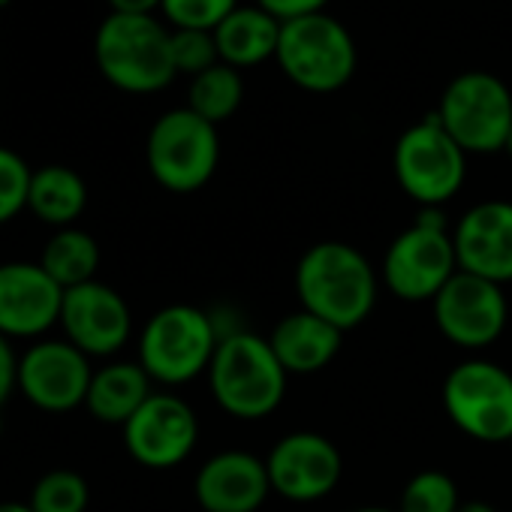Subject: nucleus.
<instances>
[{
    "instance_id": "nucleus-6",
    "label": "nucleus",
    "mask_w": 512,
    "mask_h": 512,
    "mask_svg": "<svg viewBox=\"0 0 512 512\" xmlns=\"http://www.w3.org/2000/svg\"><path fill=\"white\" fill-rule=\"evenodd\" d=\"M148 172L169 193H193L211 181L220 163L217 127L181 106L160 115L145 145Z\"/></svg>"
},
{
    "instance_id": "nucleus-30",
    "label": "nucleus",
    "mask_w": 512,
    "mask_h": 512,
    "mask_svg": "<svg viewBox=\"0 0 512 512\" xmlns=\"http://www.w3.org/2000/svg\"><path fill=\"white\" fill-rule=\"evenodd\" d=\"M329 0H256V7H263L269 16H275L281 25L284 22H296L305 16H317L326 13Z\"/></svg>"
},
{
    "instance_id": "nucleus-7",
    "label": "nucleus",
    "mask_w": 512,
    "mask_h": 512,
    "mask_svg": "<svg viewBox=\"0 0 512 512\" xmlns=\"http://www.w3.org/2000/svg\"><path fill=\"white\" fill-rule=\"evenodd\" d=\"M434 115L464 154H494L512 130V94L497 76L470 70L446 85Z\"/></svg>"
},
{
    "instance_id": "nucleus-12",
    "label": "nucleus",
    "mask_w": 512,
    "mask_h": 512,
    "mask_svg": "<svg viewBox=\"0 0 512 512\" xmlns=\"http://www.w3.org/2000/svg\"><path fill=\"white\" fill-rule=\"evenodd\" d=\"M199 440V419L193 407L172 395L154 392L124 425V446L142 467L169 470L190 458Z\"/></svg>"
},
{
    "instance_id": "nucleus-24",
    "label": "nucleus",
    "mask_w": 512,
    "mask_h": 512,
    "mask_svg": "<svg viewBox=\"0 0 512 512\" xmlns=\"http://www.w3.org/2000/svg\"><path fill=\"white\" fill-rule=\"evenodd\" d=\"M244 100V82H241V70L229 67V64H217L199 76L190 79V91H187V109H193L199 118L211 121L214 127L226 118H232L238 112Z\"/></svg>"
},
{
    "instance_id": "nucleus-25",
    "label": "nucleus",
    "mask_w": 512,
    "mask_h": 512,
    "mask_svg": "<svg viewBox=\"0 0 512 512\" xmlns=\"http://www.w3.org/2000/svg\"><path fill=\"white\" fill-rule=\"evenodd\" d=\"M91 500L88 482L76 470H49L34 482L31 509L34 512H85Z\"/></svg>"
},
{
    "instance_id": "nucleus-29",
    "label": "nucleus",
    "mask_w": 512,
    "mask_h": 512,
    "mask_svg": "<svg viewBox=\"0 0 512 512\" xmlns=\"http://www.w3.org/2000/svg\"><path fill=\"white\" fill-rule=\"evenodd\" d=\"M172 58L175 70L187 73L190 79L220 64V52L211 31H172Z\"/></svg>"
},
{
    "instance_id": "nucleus-36",
    "label": "nucleus",
    "mask_w": 512,
    "mask_h": 512,
    "mask_svg": "<svg viewBox=\"0 0 512 512\" xmlns=\"http://www.w3.org/2000/svg\"><path fill=\"white\" fill-rule=\"evenodd\" d=\"M503 151L509 154V160H512V130H509V136H506V145H503Z\"/></svg>"
},
{
    "instance_id": "nucleus-1",
    "label": "nucleus",
    "mask_w": 512,
    "mask_h": 512,
    "mask_svg": "<svg viewBox=\"0 0 512 512\" xmlns=\"http://www.w3.org/2000/svg\"><path fill=\"white\" fill-rule=\"evenodd\" d=\"M296 293L305 311L350 332L362 326L377 305V275L353 244L320 241L299 260Z\"/></svg>"
},
{
    "instance_id": "nucleus-5",
    "label": "nucleus",
    "mask_w": 512,
    "mask_h": 512,
    "mask_svg": "<svg viewBox=\"0 0 512 512\" xmlns=\"http://www.w3.org/2000/svg\"><path fill=\"white\" fill-rule=\"evenodd\" d=\"M275 61L302 91L335 94L356 73V43L335 16L317 13L284 22Z\"/></svg>"
},
{
    "instance_id": "nucleus-34",
    "label": "nucleus",
    "mask_w": 512,
    "mask_h": 512,
    "mask_svg": "<svg viewBox=\"0 0 512 512\" xmlns=\"http://www.w3.org/2000/svg\"><path fill=\"white\" fill-rule=\"evenodd\" d=\"M0 512H34L31 503H16V500H4L0 503Z\"/></svg>"
},
{
    "instance_id": "nucleus-13",
    "label": "nucleus",
    "mask_w": 512,
    "mask_h": 512,
    "mask_svg": "<svg viewBox=\"0 0 512 512\" xmlns=\"http://www.w3.org/2000/svg\"><path fill=\"white\" fill-rule=\"evenodd\" d=\"M91 377V359L67 338L37 341L19 356V392L46 413H70L82 407Z\"/></svg>"
},
{
    "instance_id": "nucleus-2",
    "label": "nucleus",
    "mask_w": 512,
    "mask_h": 512,
    "mask_svg": "<svg viewBox=\"0 0 512 512\" xmlns=\"http://www.w3.org/2000/svg\"><path fill=\"white\" fill-rule=\"evenodd\" d=\"M287 377L269 338L253 332L223 335L208 368V386L220 410L244 422L266 419L281 407Z\"/></svg>"
},
{
    "instance_id": "nucleus-32",
    "label": "nucleus",
    "mask_w": 512,
    "mask_h": 512,
    "mask_svg": "<svg viewBox=\"0 0 512 512\" xmlns=\"http://www.w3.org/2000/svg\"><path fill=\"white\" fill-rule=\"evenodd\" d=\"M163 0H109L112 13H127V16H154Z\"/></svg>"
},
{
    "instance_id": "nucleus-15",
    "label": "nucleus",
    "mask_w": 512,
    "mask_h": 512,
    "mask_svg": "<svg viewBox=\"0 0 512 512\" xmlns=\"http://www.w3.org/2000/svg\"><path fill=\"white\" fill-rule=\"evenodd\" d=\"M64 338L88 359L115 356L133 332V317L118 290L103 281H88L64 293L61 323Z\"/></svg>"
},
{
    "instance_id": "nucleus-21",
    "label": "nucleus",
    "mask_w": 512,
    "mask_h": 512,
    "mask_svg": "<svg viewBox=\"0 0 512 512\" xmlns=\"http://www.w3.org/2000/svg\"><path fill=\"white\" fill-rule=\"evenodd\" d=\"M154 380L139 362H112L94 371L85 407L106 425H127L130 416L154 395Z\"/></svg>"
},
{
    "instance_id": "nucleus-28",
    "label": "nucleus",
    "mask_w": 512,
    "mask_h": 512,
    "mask_svg": "<svg viewBox=\"0 0 512 512\" xmlns=\"http://www.w3.org/2000/svg\"><path fill=\"white\" fill-rule=\"evenodd\" d=\"M31 175L34 169L25 163L22 154L0 145V226L28 208Z\"/></svg>"
},
{
    "instance_id": "nucleus-27",
    "label": "nucleus",
    "mask_w": 512,
    "mask_h": 512,
    "mask_svg": "<svg viewBox=\"0 0 512 512\" xmlns=\"http://www.w3.org/2000/svg\"><path fill=\"white\" fill-rule=\"evenodd\" d=\"M238 0H163L160 13L172 31H217Z\"/></svg>"
},
{
    "instance_id": "nucleus-14",
    "label": "nucleus",
    "mask_w": 512,
    "mask_h": 512,
    "mask_svg": "<svg viewBox=\"0 0 512 512\" xmlns=\"http://www.w3.org/2000/svg\"><path fill=\"white\" fill-rule=\"evenodd\" d=\"M272 491L293 503H314L335 491L344 473L341 449L317 431H293L281 437L269 458Z\"/></svg>"
},
{
    "instance_id": "nucleus-10",
    "label": "nucleus",
    "mask_w": 512,
    "mask_h": 512,
    "mask_svg": "<svg viewBox=\"0 0 512 512\" xmlns=\"http://www.w3.org/2000/svg\"><path fill=\"white\" fill-rule=\"evenodd\" d=\"M458 272L455 241L449 229L413 223L383 256V281L401 302H434Z\"/></svg>"
},
{
    "instance_id": "nucleus-9",
    "label": "nucleus",
    "mask_w": 512,
    "mask_h": 512,
    "mask_svg": "<svg viewBox=\"0 0 512 512\" xmlns=\"http://www.w3.org/2000/svg\"><path fill=\"white\" fill-rule=\"evenodd\" d=\"M443 407L479 443L512 440V374L488 359H467L446 374Z\"/></svg>"
},
{
    "instance_id": "nucleus-35",
    "label": "nucleus",
    "mask_w": 512,
    "mask_h": 512,
    "mask_svg": "<svg viewBox=\"0 0 512 512\" xmlns=\"http://www.w3.org/2000/svg\"><path fill=\"white\" fill-rule=\"evenodd\" d=\"M350 512H392L386 506H359V509H350Z\"/></svg>"
},
{
    "instance_id": "nucleus-37",
    "label": "nucleus",
    "mask_w": 512,
    "mask_h": 512,
    "mask_svg": "<svg viewBox=\"0 0 512 512\" xmlns=\"http://www.w3.org/2000/svg\"><path fill=\"white\" fill-rule=\"evenodd\" d=\"M0 431H4V416H0Z\"/></svg>"
},
{
    "instance_id": "nucleus-8",
    "label": "nucleus",
    "mask_w": 512,
    "mask_h": 512,
    "mask_svg": "<svg viewBox=\"0 0 512 512\" xmlns=\"http://www.w3.org/2000/svg\"><path fill=\"white\" fill-rule=\"evenodd\" d=\"M392 166L401 190L413 202H419V208L422 205L440 208L461 190L467 178V154L443 130L434 112L401 133Z\"/></svg>"
},
{
    "instance_id": "nucleus-31",
    "label": "nucleus",
    "mask_w": 512,
    "mask_h": 512,
    "mask_svg": "<svg viewBox=\"0 0 512 512\" xmlns=\"http://www.w3.org/2000/svg\"><path fill=\"white\" fill-rule=\"evenodd\" d=\"M13 389H19V356L13 350V341L0 335V410L10 401Z\"/></svg>"
},
{
    "instance_id": "nucleus-33",
    "label": "nucleus",
    "mask_w": 512,
    "mask_h": 512,
    "mask_svg": "<svg viewBox=\"0 0 512 512\" xmlns=\"http://www.w3.org/2000/svg\"><path fill=\"white\" fill-rule=\"evenodd\" d=\"M455 512H497V509L485 500H461V506Z\"/></svg>"
},
{
    "instance_id": "nucleus-3",
    "label": "nucleus",
    "mask_w": 512,
    "mask_h": 512,
    "mask_svg": "<svg viewBox=\"0 0 512 512\" xmlns=\"http://www.w3.org/2000/svg\"><path fill=\"white\" fill-rule=\"evenodd\" d=\"M94 58L103 79L124 94H157L178 76L172 31L157 16H106L94 37Z\"/></svg>"
},
{
    "instance_id": "nucleus-19",
    "label": "nucleus",
    "mask_w": 512,
    "mask_h": 512,
    "mask_svg": "<svg viewBox=\"0 0 512 512\" xmlns=\"http://www.w3.org/2000/svg\"><path fill=\"white\" fill-rule=\"evenodd\" d=\"M269 344L287 374H317L341 353L344 332L302 308L278 320Z\"/></svg>"
},
{
    "instance_id": "nucleus-17",
    "label": "nucleus",
    "mask_w": 512,
    "mask_h": 512,
    "mask_svg": "<svg viewBox=\"0 0 512 512\" xmlns=\"http://www.w3.org/2000/svg\"><path fill=\"white\" fill-rule=\"evenodd\" d=\"M458 269L491 284L512 281V202L488 199L464 211L452 229Z\"/></svg>"
},
{
    "instance_id": "nucleus-23",
    "label": "nucleus",
    "mask_w": 512,
    "mask_h": 512,
    "mask_svg": "<svg viewBox=\"0 0 512 512\" xmlns=\"http://www.w3.org/2000/svg\"><path fill=\"white\" fill-rule=\"evenodd\" d=\"M40 266L49 272V278L67 293L73 287H82L88 281H97L100 269V244L94 241L91 232L79 226L58 229L40 256Z\"/></svg>"
},
{
    "instance_id": "nucleus-16",
    "label": "nucleus",
    "mask_w": 512,
    "mask_h": 512,
    "mask_svg": "<svg viewBox=\"0 0 512 512\" xmlns=\"http://www.w3.org/2000/svg\"><path fill=\"white\" fill-rule=\"evenodd\" d=\"M64 290L40 263L0 266V335L10 341L43 338L61 323Z\"/></svg>"
},
{
    "instance_id": "nucleus-4",
    "label": "nucleus",
    "mask_w": 512,
    "mask_h": 512,
    "mask_svg": "<svg viewBox=\"0 0 512 512\" xmlns=\"http://www.w3.org/2000/svg\"><path fill=\"white\" fill-rule=\"evenodd\" d=\"M214 320L193 305L160 308L139 335V365L154 383L181 386L208 374L220 344Z\"/></svg>"
},
{
    "instance_id": "nucleus-26",
    "label": "nucleus",
    "mask_w": 512,
    "mask_h": 512,
    "mask_svg": "<svg viewBox=\"0 0 512 512\" xmlns=\"http://www.w3.org/2000/svg\"><path fill=\"white\" fill-rule=\"evenodd\" d=\"M458 506L461 497L455 479L443 470H422L404 485L398 512H455Z\"/></svg>"
},
{
    "instance_id": "nucleus-18",
    "label": "nucleus",
    "mask_w": 512,
    "mask_h": 512,
    "mask_svg": "<svg viewBox=\"0 0 512 512\" xmlns=\"http://www.w3.org/2000/svg\"><path fill=\"white\" fill-rule=\"evenodd\" d=\"M272 491L269 467L263 458L244 449L211 455L193 482L196 503L205 512H256Z\"/></svg>"
},
{
    "instance_id": "nucleus-20",
    "label": "nucleus",
    "mask_w": 512,
    "mask_h": 512,
    "mask_svg": "<svg viewBox=\"0 0 512 512\" xmlns=\"http://www.w3.org/2000/svg\"><path fill=\"white\" fill-rule=\"evenodd\" d=\"M281 22L269 16L263 7H235L220 28L214 31V43L220 52V61L235 70L260 67L269 58L278 55L281 43Z\"/></svg>"
},
{
    "instance_id": "nucleus-11",
    "label": "nucleus",
    "mask_w": 512,
    "mask_h": 512,
    "mask_svg": "<svg viewBox=\"0 0 512 512\" xmlns=\"http://www.w3.org/2000/svg\"><path fill=\"white\" fill-rule=\"evenodd\" d=\"M431 308L440 335L461 350L491 347L503 335L509 317L503 287L461 269L437 293Z\"/></svg>"
},
{
    "instance_id": "nucleus-22",
    "label": "nucleus",
    "mask_w": 512,
    "mask_h": 512,
    "mask_svg": "<svg viewBox=\"0 0 512 512\" xmlns=\"http://www.w3.org/2000/svg\"><path fill=\"white\" fill-rule=\"evenodd\" d=\"M85 205H88V187L76 169L61 163L34 169L31 190H28V211H34L43 223L55 229L76 226Z\"/></svg>"
}]
</instances>
